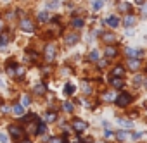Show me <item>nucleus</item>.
<instances>
[{"instance_id": "1", "label": "nucleus", "mask_w": 147, "mask_h": 143, "mask_svg": "<svg viewBox=\"0 0 147 143\" xmlns=\"http://www.w3.org/2000/svg\"><path fill=\"white\" fill-rule=\"evenodd\" d=\"M131 95H128V93H121L118 98H116V105L118 107H126V105H130L131 104Z\"/></svg>"}, {"instance_id": "2", "label": "nucleus", "mask_w": 147, "mask_h": 143, "mask_svg": "<svg viewBox=\"0 0 147 143\" xmlns=\"http://www.w3.org/2000/svg\"><path fill=\"white\" fill-rule=\"evenodd\" d=\"M9 133L12 134L14 140H19V138L24 136V129H23L21 126H16V124H11V126H9Z\"/></svg>"}, {"instance_id": "3", "label": "nucleus", "mask_w": 147, "mask_h": 143, "mask_svg": "<svg viewBox=\"0 0 147 143\" xmlns=\"http://www.w3.org/2000/svg\"><path fill=\"white\" fill-rule=\"evenodd\" d=\"M71 126H73V129H75L76 133H83L87 129V122L82 121V119H75V121L71 122Z\"/></svg>"}, {"instance_id": "4", "label": "nucleus", "mask_w": 147, "mask_h": 143, "mask_svg": "<svg viewBox=\"0 0 147 143\" xmlns=\"http://www.w3.org/2000/svg\"><path fill=\"white\" fill-rule=\"evenodd\" d=\"M54 57H55V45L54 43H49L45 47V59L47 60H52Z\"/></svg>"}, {"instance_id": "5", "label": "nucleus", "mask_w": 147, "mask_h": 143, "mask_svg": "<svg viewBox=\"0 0 147 143\" xmlns=\"http://www.w3.org/2000/svg\"><path fill=\"white\" fill-rule=\"evenodd\" d=\"M125 52H126V55H128L130 59H140V57H142V50H140V48H131V47H128Z\"/></svg>"}, {"instance_id": "6", "label": "nucleus", "mask_w": 147, "mask_h": 143, "mask_svg": "<svg viewBox=\"0 0 147 143\" xmlns=\"http://www.w3.org/2000/svg\"><path fill=\"white\" fill-rule=\"evenodd\" d=\"M21 29L26 31V33H31V31L35 29V26H33V23H31L30 19H23V21H21Z\"/></svg>"}, {"instance_id": "7", "label": "nucleus", "mask_w": 147, "mask_h": 143, "mask_svg": "<svg viewBox=\"0 0 147 143\" xmlns=\"http://www.w3.org/2000/svg\"><path fill=\"white\" fill-rule=\"evenodd\" d=\"M128 69L130 71H138V67H140V60L138 59H128Z\"/></svg>"}, {"instance_id": "8", "label": "nucleus", "mask_w": 147, "mask_h": 143, "mask_svg": "<svg viewBox=\"0 0 147 143\" xmlns=\"http://www.w3.org/2000/svg\"><path fill=\"white\" fill-rule=\"evenodd\" d=\"M125 76V67L123 65H116L113 69V78H123Z\"/></svg>"}, {"instance_id": "9", "label": "nucleus", "mask_w": 147, "mask_h": 143, "mask_svg": "<svg viewBox=\"0 0 147 143\" xmlns=\"http://www.w3.org/2000/svg\"><path fill=\"white\" fill-rule=\"evenodd\" d=\"M106 24H107L109 28H118V26H119V19H118L116 16H111V17L106 19Z\"/></svg>"}, {"instance_id": "10", "label": "nucleus", "mask_w": 147, "mask_h": 143, "mask_svg": "<svg viewBox=\"0 0 147 143\" xmlns=\"http://www.w3.org/2000/svg\"><path fill=\"white\" fill-rule=\"evenodd\" d=\"M123 23H125V26H126V28H131V26H135V16H131V14H126V16H125V19H123Z\"/></svg>"}, {"instance_id": "11", "label": "nucleus", "mask_w": 147, "mask_h": 143, "mask_svg": "<svg viewBox=\"0 0 147 143\" xmlns=\"http://www.w3.org/2000/svg\"><path fill=\"white\" fill-rule=\"evenodd\" d=\"M111 85H113V88H123L125 81L121 78H111Z\"/></svg>"}, {"instance_id": "12", "label": "nucleus", "mask_w": 147, "mask_h": 143, "mask_svg": "<svg viewBox=\"0 0 147 143\" xmlns=\"http://www.w3.org/2000/svg\"><path fill=\"white\" fill-rule=\"evenodd\" d=\"M102 40H104L106 43H114V41H116V36H114L113 33H102Z\"/></svg>"}, {"instance_id": "13", "label": "nucleus", "mask_w": 147, "mask_h": 143, "mask_svg": "<svg viewBox=\"0 0 147 143\" xmlns=\"http://www.w3.org/2000/svg\"><path fill=\"white\" fill-rule=\"evenodd\" d=\"M12 112H14L16 116H23V114H24V107H23L21 104H16V105L12 107Z\"/></svg>"}, {"instance_id": "14", "label": "nucleus", "mask_w": 147, "mask_h": 143, "mask_svg": "<svg viewBox=\"0 0 147 143\" xmlns=\"http://www.w3.org/2000/svg\"><path fill=\"white\" fill-rule=\"evenodd\" d=\"M118 122H119L123 128H126V129H131V128H133V122L128 121V119H123V117H121V119H118Z\"/></svg>"}, {"instance_id": "15", "label": "nucleus", "mask_w": 147, "mask_h": 143, "mask_svg": "<svg viewBox=\"0 0 147 143\" xmlns=\"http://www.w3.org/2000/svg\"><path fill=\"white\" fill-rule=\"evenodd\" d=\"M78 41V35H67L66 36V43L67 45H75Z\"/></svg>"}, {"instance_id": "16", "label": "nucleus", "mask_w": 147, "mask_h": 143, "mask_svg": "<svg viewBox=\"0 0 147 143\" xmlns=\"http://www.w3.org/2000/svg\"><path fill=\"white\" fill-rule=\"evenodd\" d=\"M71 24L75 26V28H82V26L85 24V21H83V17H75V19L71 21Z\"/></svg>"}, {"instance_id": "17", "label": "nucleus", "mask_w": 147, "mask_h": 143, "mask_svg": "<svg viewBox=\"0 0 147 143\" xmlns=\"http://www.w3.org/2000/svg\"><path fill=\"white\" fill-rule=\"evenodd\" d=\"M47 143H66V138H62V136H54V138H49Z\"/></svg>"}, {"instance_id": "18", "label": "nucleus", "mask_w": 147, "mask_h": 143, "mask_svg": "<svg viewBox=\"0 0 147 143\" xmlns=\"http://www.w3.org/2000/svg\"><path fill=\"white\" fill-rule=\"evenodd\" d=\"M14 76H18V78H23V76H24V67H23V65H16Z\"/></svg>"}, {"instance_id": "19", "label": "nucleus", "mask_w": 147, "mask_h": 143, "mask_svg": "<svg viewBox=\"0 0 147 143\" xmlns=\"http://www.w3.org/2000/svg\"><path fill=\"white\" fill-rule=\"evenodd\" d=\"M47 19H49V12H47V11L38 12V23H45Z\"/></svg>"}, {"instance_id": "20", "label": "nucleus", "mask_w": 147, "mask_h": 143, "mask_svg": "<svg viewBox=\"0 0 147 143\" xmlns=\"http://www.w3.org/2000/svg\"><path fill=\"white\" fill-rule=\"evenodd\" d=\"M116 53H118V50H116L114 47H107V48H106V57H107V59H109V57H114Z\"/></svg>"}, {"instance_id": "21", "label": "nucleus", "mask_w": 147, "mask_h": 143, "mask_svg": "<svg viewBox=\"0 0 147 143\" xmlns=\"http://www.w3.org/2000/svg\"><path fill=\"white\" fill-rule=\"evenodd\" d=\"M64 93H66V95H73V93H75V86H73L71 83H66V86H64Z\"/></svg>"}, {"instance_id": "22", "label": "nucleus", "mask_w": 147, "mask_h": 143, "mask_svg": "<svg viewBox=\"0 0 147 143\" xmlns=\"http://www.w3.org/2000/svg\"><path fill=\"white\" fill-rule=\"evenodd\" d=\"M119 9H121L123 12H128V14H130V11H131V5H130L128 2H121V4H119Z\"/></svg>"}, {"instance_id": "23", "label": "nucleus", "mask_w": 147, "mask_h": 143, "mask_svg": "<svg viewBox=\"0 0 147 143\" xmlns=\"http://www.w3.org/2000/svg\"><path fill=\"white\" fill-rule=\"evenodd\" d=\"M45 119H47L49 122H54V121H57V114H55V112H47Z\"/></svg>"}, {"instance_id": "24", "label": "nucleus", "mask_w": 147, "mask_h": 143, "mask_svg": "<svg viewBox=\"0 0 147 143\" xmlns=\"http://www.w3.org/2000/svg\"><path fill=\"white\" fill-rule=\"evenodd\" d=\"M47 131V128H45V124L42 122V121H38V129H36V134H43Z\"/></svg>"}, {"instance_id": "25", "label": "nucleus", "mask_w": 147, "mask_h": 143, "mask_svg": "<svg viewBox=\"0 0 147 143\" xmlns=\"http://www.w3.org/2000/svg\"><path fill=\"white\" fill-rule=\"evenodd\" d=\"M114 136H116L119 141H125V140H126V131H118V133H114Z\"/></svg>"}, {"instance_id": "26", "label": "nucleus", "mask_w": 147, "mask_h": 143, "mask_svg": "<svg viewBox=\"0 0 147 143\" xmlns=\"http://www.w3.org/2000/svg\"><path fill=\"white\" fill-rule=\"evenodd\" d=\"M102 5H104V2H102V0H95V2L92 4L94 11H100V9H102Z\"/></svg>"}, {"instance_id": "27", "label": "nucleus", "mask_w": 147, "mask_h": 143, "mask_svg": "<svg viewBox=\"0 0 147 143\" xmlns=\"http://www.w3.org/2000/svg\"><path fill=\"white\" fill-rule=\"evenodd\" d=\"M90 59H92V60H99V59H100V52H99V50H92V52H90Z\"/></svg>"}, {"instance_id": "28", "label": "nucleus", "mask_w": 147, "mask_h": 143, "mask_svg": "<svg viewBox=\"0 0 147 143\" xmlns=\"http://www.w3.org/2000/svg\"><path fill=\"white\" fill-rule=\"evenodd\" d=\"M7 41H9V35H2V36H0V47H5Z\"/></svg>"}, {"instance_id": "29", "label": "nucleus", "mask_w": 147, "mask_h": 143, "mask_svg": "<svg viewBox=\"0 0 147 143\" xmlns=\"http://www.w3.org/2000/svg\"><path fill=\"white\" fill-rule=\"evenodd\" d=\"M47 7L49 9H57L59 7V0H50V2L47 4Z\"/></svg>"}, {"instance_id": "30", "label": "nucleus", "mask_w": 147, "mask_h": 143, "mask_svg": "<svg viewBox=\"0 0 147 143\" xmlns=\"http://www.w3.org/2000/svg\"><path fill=\"white\" fill-rule=\"evenodd\" d=\"M35 93H36V95H43V93H45V86H43V85H38V86L35 88Z\"/></svg>"}, {"instance_id": "31", "label": "nucleus", "mask_w": 147, "mask_h": 143, "mask_svg": "<svg viewBox=\"0 0 147 143\" xmlns=\"http://www.w3.org/2000/svg\"><path fill=\"white\" fill-rule=\"evenodd\" d=\"M114 97H116L114 93L107 92V93H104V97H102V98H104V100H107V102H111V100H114Z\"/></svg>"}, {"instance_id": "32", "label": "nucleus", "mask_w": 147, "mask_h": 143, "mask_svg": "<svg viewBox=\"0 0 147 143\" xmlns=\"http://www.w3.org/2000/svg\"><path fill=\"white\" fill-rule=\"evenodd\" d=\"M62 107H64V110H66V112H71V110H73V104H71V102H64V105H62Z\"/></svg>"}, {"instance_id": "33", "label": "nucleus", "mask_w": 147, "mask_h": 143, "mask_svg": "<svg viewBox=\"0 0 147 143\" xmlns=\"http://www.w3.org/2000/svg\"><path fill=\"white\" fill-rule=\"evenodd\" d=\"M21 105H23V107H28V105H30V95H24V97H23V104H21Z\"/></svg>"}, {"instance_id": "34", "label": "nucleus", "mask_w": 147, "mask_h": 143, "mask_svg": "<svg viewBox=\"0 0 147 143\" xmlns=\"http://www.w3.org/2000/svg\"><path fill=\"white\" fill-rule=\"evenodd\" d=\"M0 143H9V138L5 133H0Z\"/></svg>"}, {"instance_id": "35", "label": "nucleus", "mask_w": 147, "mask_h": 143, "mask_svg": "<svg viewBox=\"0 0 147 143\" xmlns=\"http://www.w3.org/2000/svg\"><path fill=\"white\" fill-rule=\"evenodd\" d=\"M133 85H135V86L142 85V76H137V78H135V81H133Z\"/></svg>"}, {"instance_id": "36", "label": "nucleus", "mask_w": 147, "mask_h": 143, "mask_svg": "<svg viewBox=\"0 0 147 143\" xmlns=\"http://www.w3.org/2000/svg\"><path fill=\"white\" fill-rule=\"evenodd\" d=\"M106 65H107V60H106V59H104V60H100V62H99V67H100V69H104V67H106Z\"/></svg>"}, {"instance_id": "37", "label": "nucleus", "mask_w": 147, "mask_h": 143, "mask_svg": "<svg viewBox=\"0 0 147 143\" xmlns=\"http://www.w3.org/2000/svg\"><path fill=\"white\" fill-rule=\"evenodd\" d=\"M104 136L109 140V138H113V136H114V133H113V131H106V133H104Z\"/></svg>"}, {"instance_id": "38", "label": "nucleus", "mask_w": 147, "mask_h": 143, "mask_svg": "<svg viewBox=\"0 0 147 143\" xmlns=\"http://www.w3.org/2000/svg\"><path fill=\"white\" fill-rule=\"evenodd\" d=\"M131 138L137 141V140H140V138H142V133H133V136H131Z\"/></svg>"}, {"instance_id": "39", "label": "nucleus", "mask_w": 147, "mask_h": 143, "mask_svg": "<svg viewBox=\"0 0 147 143\" xmlns=\"http://www.w3.org/2000/svg\"><path fill=\"white\" fill-rule=\"evenodd\" d=\"M83 90H85L87 93H90V85H87V83H83Z\"/></svg>"}, {"instance_id": "40", "label": "nucleus", "mask_w": 147, "mask_h": 143, "mask_svg": "<svg viewBox=\"0 0 147 143\" xmlns=\"http://www.w3.org/2000/svg\"><path fill=\"white\" fill-rule=\"evenodd\" d=\"M137 4H145V0H135Z\"/></svg>"}, {"instance_id": "41", "label": "nucleus", "mask_w": 147, "mask_h": 143, "mask_svg": "<svg viewBox=\"0 0 147 143\" xmlns=\"http://www.w3.org/2000/svg\"><path fill=\"white\" fill-rule=\"evenodd\" d=\"M144 16H147V5L144 7Z\"/></svg>"}, {"instance_id": "42", "label": "nucleus", "mask_w": 147, "mask_h": 143, "mask_svg": "<svg viewBox=\"0 0 147 143\" xmlns=\"http://www.w3.org/2000/svg\"><path fill=\"white\" fill-rule=\"evenodd\" d=\"M0 86H4V81H2V78H0Z\"/></svg>"}, {"instance_id": "43", "label": "nucleus", "mask_w": 147, "mask_h": 143, "mask_svg": "<svg viewBox=\"0 0 147 143\" xmlns=\"http://www.w3.org/2000/svg\"><path fill=\"white\" fill-rule=\"evenodd\" d=\"M23 143H31V141H23Z\"/></svg>"}, {"instance_id": "44", "label": "nucleus", "mask_w": 147, "mask_h": 143, "mask_svg": "<svg viewBox=\"0 0 147 143\" xmlns=\"http://www.w3.org/2000/svg\"><path fill=\"white\" fill-rule=\"evenodd\" d=\"M0 104H2V98H0Z\"/></svg>"}, {"instance_id": "45", "label": "nucleus", "mask_w": 147, "mask_h": 143, "mask_svg": "<svg viewBox=\"0 0 147 143\" xmlns=\"http://www.w3.org/2000/svg\"><path fill=\"white\" fill-rule=\"evenodd\" d=\"M100 143H104V141H100Z\"/></svg>"}, {"instance_id": "46", "label": "nucleus", "mask_w": 147, "mask_h": 143, "mask_svg": "<svg viewBox=\"0 0 147 143\" xmlns=\"http://www.w3.org/2000/svg\"><path fill=\"white\" fill-rule=\"evenodd\" d=\"M0 26H2V24H0Z\"/></svg>"}]
</instances>
